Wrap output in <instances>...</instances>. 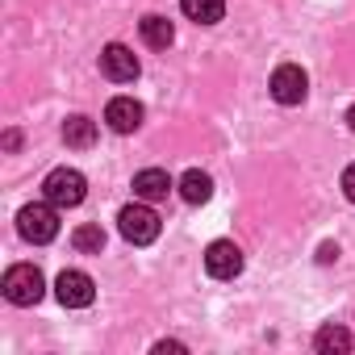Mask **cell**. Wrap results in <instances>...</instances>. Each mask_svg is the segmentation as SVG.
<instances>
[{
  "label": "cell",
  "instance_id": "cell-1",
  "mask_svg": "<svg viewBox=\"0 0 355 355\" xmlns=\"http://www.w3.org/2000/svg\"><path fill=\"white\" fill-rule=\"evenodd\" d=\"M42 193H46V201L55 209H76L88 197V180H84V171H76V167H55L42 180Z\"/></svg>",
  "mask_w": 355,
  "mask_h": 355
},
{
  "label": "cell",
  "instance_id": "cell-2",
  "mask_svg": "<svg viewBox=\"0 0 355 355\" xmlns=\"http://www.w3.org/2000/svg\"><path fill=\"white\" fill-rule=\"evenodd\" d=\"M17 234H21L26 243H34V247L51 243V239L59 234V214H55V205H51V201L21 205V209H17Z\"/></svg>",
  "mask_w": 355,
  "mask_h": 355
},
{
  "label": "cell",
  "instance_id": "cell-3",
  "mask_svg": "<svg viewBox=\"0 0 355 355\" xmlns=\"http://www.w3.org/2000/svg\"><path fill=\"white\" fill-rule=\"evenodd\" d=\"M0 293H5V301H13V305H38L42 293H46V280H42V272L34 263H13L5 272Z\"/></svg>",
  "mask_w": 355,
  "mask_h": 355
},
{
  "label": "cell",
  "instance_id": "cell-4",
  "mask_svg": "<svg viewBox=\"0 0 355 355\" xmlns=\"http://www.w3.org/2000/svg\"><path fill=\"white\" fill-rule=\"evenodd\" d=\"M117 230H121L125 243L146 247V243L159 239V214H155L150 205H125V209L117 214Z\"/></svg>",
  "mask_w": 355,
  "mask_h": 355
},
{
  "label": "cell",
  "instance_id": "cell-5",
  "mask_svg": "<svg viewBox=\"0 0 355 355\" xmlns=\"http://www.w3.org/2000/svg\"><path fill=\"white\" fill-rule=\"evenodd\" d=\"M55 297H59L63 309H88V305L96 301V284H92L88 272L67 268V272H59V280H55Z\"/></svg>",
  "mask_w": 355,
  "mask_h": 355
},
{
  "label": "cell",
  "instance_id": "cell-6",
  "mask_svg": "<svg viewBox=\"0 0 355 355\" xmlns=\"http://www.w3.org/2000/svg\"><path fill=\"white\" fill-rule=\"evenodd\" d=\"M272 96L280 101V105H301L305 101V92H309V76L297 67V63H280L276 71H272Z\"/></svg>",
  "mask_w": 355,
  "mask_h": 355
},
{
  "label": "cell",
  "instance_id": "cell-7",
  "mask_svg": "<svg viewBox=\"0 0 355 355\" xmlns=\"http://www.w3.org/2000/svg\"><path fill=\"white\" fill-rule=\"evenodd\" d=\"M101 71H105V80H113V84H134L142 67H138V59H134L130 46L109 42V46L101 51Z\"/></svg>",
  "mask_w": 355,
  "mask_h": 355
},
{
  "label": "cell",
  "instance_id": "cell-8",
  "mask_svg": "<svg viewBox=\"0 0 355 355\" xmlns=\"http://www.w3.org/2000/svg\"><path fill=\"white\" fill-rule=\"evenodd\" d=\"M205 272H209L214 280H234V276L243 272V251H239L230 239L209 243V247H205Z\"/></svg>",
  "mask_w": 355,
  "mask_h": 355
},
{
  "label": "cell",
  "instance_id": "cell-9",
  "mask_svg": "<svg viewBox=\"0 0 355 355\" xmlns=\"http://www.w3.org/2000/svg\"><path fill=\"white\" fill-rule=\"evenodd\" d=\"M105 121H109V130H117V134H134V130L142 125V105H138L134 96H113V101L105 105Z\"/></svg>",
  "mask_w": 355,
  "mask_h": 355
},
{
  "label": "cell",
  "instance_id": "cell-10",
  "mask_svg": "<svg viewBox=\"0 0 355 355\" xmlns=\"http://www.w3.org/2000/svg\"><path fill=\"white\" fill-rule=\"evenodd\" d=\"M167 193H171V175L163 167H142L134 175V197L138 201H163Z\"/></svg>",
  "mask_w": 355,
  "mask_h": 355
},
{
  "label": "cell",
  "instance_id": "cell-11",
  "mask_svg": "<svg viewBox=\"0 0 355 355\" xmlns=\"http://www.w3.org/2000/svg\"><path fill=\"white\" fill-rule=\"evenodd\" d=\"M175 189H180V197H184L189 205H205V201L214 197V180H209L201 167H189V171L180 175V184H175Z\"/></svg>",
  "mask_w": 355,
  "mask_h": 355
},
{
  "label": "cell",
  "instance_id": "cell-12",
  "mask_svg": "<svg viewBox=\"0 0 355 355\" xmlns=\"http://www.w3.org/2000/svg\"><path fill=\"white\" fill-rule=\"evenodd\" d=\"M138 30H142V42H146V46H155V51H167V46L175 42L171 21H167V17H159V13H146V17L138 21Z\"/></svg>",
  "mask_w": 355,
  "mask_h": 355
},
{
  "label": "cell",
  "instance_id": "cell-13",
  "mask_svg": "<svg viewBox=\"0 0 355 355\" xmlns=\"http://www.w3.org/2000/svg\"><path fill=\"white\" fill-rule=\"evenodd\" d=\"M180 13L197 26H218L226 17V0H180Z\"/></svg>",
  "mask_w": 355,
  "mask_h": 355
},
{
  "label": "cell",
  "instance_id": "cell-14",
  "mask_svg": "<svg viewBox=\"0 0 355 355\" xmlns=\"http://www.w3.org/2000/svg\"><path fill=\"white\" fill-rule=\"evenodd\" d=\"M63 138H67V146H80V150H88L92 142H96V121H88V117H67L63 121Z\"/></svg>",
  "mask_w": 355,
  "mask_h": 355
},
{
  "label": "cell",
  "instance_id": "cell-15",
  "mask_svg": "<svg viewBox=\"0 0 355 355\" xmlns=\"http://www.w3.org/2000/svg\"><path fill=\"white\" fill-rule=\"evenodd\" d=\"M351 334L343 330V326H322L318 334H313V347L322 351V355H334V351H351Z\"/></svg>",
  "mask_w": 355,
  "mask_h": 355
},
{
  "label": "cell",
  "instance_id": "cell-16",
  "mask_svg": "<svg viewBox=\"0 0 355 355\" xmlns=\"http://www.w3.org/2000/svg\"><path fill=\"white\" fill-rule=\"evenodd\" d=\"M71 247H76L80 255H101V251H105V230H101V226H76Z\"/></svg>",
  "mask_w": 355,
  "mask_h": 355
},
{
  "label": "cell",
  "instance_id": "cell-17",
  "mask_svg": "<svg viewBox=\"0 0 355 355\" xmlns=\"http://www.w3.org/2000/svg\"><path fill=\"white\" fill-rule=\"evenodd\" d=\"M343 193H347V201L355 205V163H351V167L343 171Z\"/></svg>",
  "mask_w": 355,
  "mask_h": 355
},
{
  "label": "cell",
  "instance_id": "cell-18",
  "mask_svg": "<svg viewBox=\"0 0 355 355\" xmlns=\"http://www.w3.org/2000/svg\"><path fill=\"white\" fill-rule=\"evenodd\" d=\"M155 351L163 355V351H184V343H175V338H163V343H155Z\"/></svg>",
  "mask_w": 355,
  "mask_h": 355
},
{
  "label": "cell",
  "instance_id": "cell-19",
  "mask_svg": "<svg viewBox=\"0 0 355 355\" xmlns=\"http://www.w3.org/2000/svg\"><path fill=\"white\" fill-rule=\"evenodd\" d=\"M5 146H9V150H17V146H21V134H17V130H9V134H5Z\"/></svg>",
  "mask_w": 355,
  "mask_h": 355
},
{
  "label": "cell",
  "instance_id": "cell-20",
  "mask_svg": "<svg viewBox=\"0 0 355 355\" xmlns=\"http://www.w3.org/2000/svg\"><path fill=\"white\" fill-rule=\"evenodd\" d=\"M347 125H351V130H355V105H351V109H347Z\"/></svg>",
  "mask_w": 355,
  "mask_h": 355
}]
</instances>
